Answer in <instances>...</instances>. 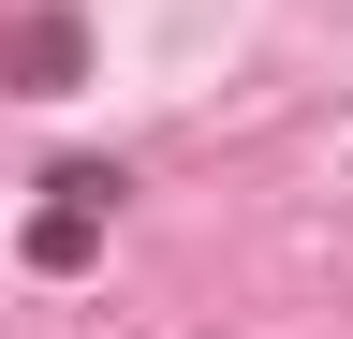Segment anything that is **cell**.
I'll return each mask as SVG.
<instances>
[{"mask_svg": "<svg viewBox=\"0 0 353 339\" xmlns=\"http://www.w3.org/2000/svg\"><path fill=\"white\" fill-rule=\"evenodd\" d=\"M74 59H88V30H74V15H15V30H0V74H15L30 104H44V89H74Z\"/></svg>", "mask_w": 353, "mask_h": 339, "instance_id": "6da1fadb", "label": "cell"}]
</instances>
